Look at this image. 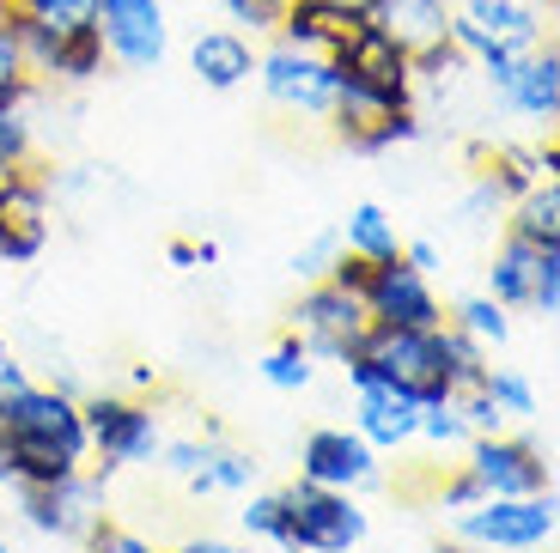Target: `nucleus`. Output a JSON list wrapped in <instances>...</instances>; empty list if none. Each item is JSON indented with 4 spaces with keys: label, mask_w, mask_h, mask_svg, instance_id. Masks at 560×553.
Wrapping results in <instances>:
<instances>
[{
    "label": "nucleus",
    "mask_w": 560,
    "mask_h": 553,
    "mask_svg": "<svg viewBox=\"0 0 560 553\" xmlns=\"http://www.w3.org/2000/svg\"><path fill=\"white\" fill-rule=\"evenodd\" d=\"M0 462H7V486L80 474L92 462L80 396L56 384H25L19 396L0 401Z\"/></svg>",
    "instance_id": "nucleus-1"
},
{
    "label": "nucleus",
    "mask_w": 560,
    "mask_h": 553,
    "mask_svg": "<svg viewBox=\"0 0 560 553\" xmlns=\"http://www.w3.org/2000/svg\"><path fill=\"white\" fill-rule=\"evenodd\" d=\"M360 360L372 365L378 384L402 389L415 408H439V401L457 396L445 329H390V322H372V329L360 334Z\"/></svg>",
    "instance_id": "nucleus-2"
},
{
    "label": "nucleus",
    "mask_w": 560,
    "mask_h": 553,
    "mask_svg": "<svg viewBox=\"0 0 560 553\" xmlns=\"http://www.w3.org/2000/svg\"><path fill=\"white\" fill-rule=\"evenodd\" d=\"M80 414H85V444H92V462H98V474L159 462L165 426H159V408H153V401L104 389V396H80Z\"/></svg>",
    "instance_id": "nucleus-3"
},
{
    "label": "nucleus",
    "mask_w": 560,
    "mask_h": 553,
    "mask_svg": "<svg viewBox=\"0 0 560 553\" xmlns=\"http://www.w3.org/2000/svg\"><path fill=\"white\" fill-rule=\"evenodd\" d=\"M555 529H560L555 486L524 498H481V505L457 511V536L481 553H548Z\"/></svg>",
    "instance_id": "nucleus-4"
},
{
    "label": "nucleus",
    "mask_w": 560,
    "mask_h": 553,
    "mask_svg": "<svg viewBox=\"0 0 560 553\" xmlns=\"http://www.w3.org/2000/svg\"><path fill=\"white\" fill-rule=\"evenodd\" d=\"M256 85L275 110L305 116V122H329L336 116V61L311 56V49H293V43H268L256 49Z\"/></svg>",
    "instance_id": "nucleus-5"
},
{
    "label": "nucleus",
    "mask_w": 560,
    "mask_h": 553,
    "mask_svg": "<svg viewBox=\"0 0 560 553\" xmlns=\"http://www.w3.org/2000/svg\"><path fill=\"white\" fill-rule=\"evenodd\" d=\"M104 481L110 474H68V481H19L13 486V505L25 517V529L49 541H85L92 529L104 523Z\"/></svg>",
    "instance_id": "nucleus-6"
},
{
    "label": "nucleus",
    "mask_w": 560,
    "mask_h": 553,
    "mask_svg": "<svg viewBox=\"0 0 560 553\" xmlns=\"http://www.w3.org/2000/svg\"><path fill=\"white\" fill-rule=\"evenodd\" d=\"M287 498V523H293V548L299 553H353L372 529L365 505L341 486H317V481H293L280 486Z\"/></svg>",
    "instance_id": "nucleus-7"
},
{
    "label": "nucleus",
    "mask_w": 560,
    "mask_h": 553,
    "mask_svg": "<svg viewBox=\"0 0 560 553\" xmlns=\"http://www.w3.org/2000/svg\"><path fill=\"white\" fill-rule=\"evenodd\" d=\"M542 13H548L542 0H451V43L469 61L500 56V49L524 56L548 37Z\"/></svg>",
    "instance_id": "nucleus-8"
},
{
    "label": "nucleus",
    "mask_w": 560,
    "mask_h": 553,
    "mask_svg": "<svg viewBox=\"0 0 560 553\" xmlns=\"http://www.w3.org/2000/svg\"><path fill=\"white\" fill-rule=\"evenodd\" d=\"M92 31H98L110 68H122V73H153L171 56L165 0H98L92 7Z\"/></svg>",
    "instance_id": "nucleus-9"
},
{
    "label": "nucleus",
    "mask_w": 560,
    "mask_h": 553,
    "mask_svg": "<svg viewBox=\"0 0 560 553\" xmlns=\"http://www.w3.org/2000/svg\"><path fill=\"white\" fill-rule=\"evenodd\" d=\"M488 298L505 310H530V317H555L560 310V249H536L524 237L505 232L488 262Z\"/></svg>",
    "instance_id": "nucleus-10"
},
{
    "label": "nucleus",
    "mask_w": 560,
    "mask_h": 553,
    "mask_svg": "<svg viewBox=\"0 0 560 553\" xmlns=\"http://www.w3.org/2000/svg\"><path fill=\"white\" fill-rule=\"evenodd\" d=\"M49 201H56V177L43 165L0 170V262L31 268L49 249Z\"/></svg>",
    "instance_id": "nucleus-11"
},
{
    "label": "nucleus",
    "mask_w": 560,
    "mask_h": 553,
    "mask_svg": "<svg viewBox=\"0 0 560 553\" xmlns=\"http://www.w3.org/2000/svg\"><path fill=\"white\" fill-rule=\"evenodd\" d=\"M463 450H469L463 469L476 474L481 498H524V493H548L555 486V462L542 457V444L518 438V432H481Z\"/></svg>",
    "instance_id": "nucleus-12"
},
{
    "label": "nucleus",
    "mask_w": 560,
    "mask_h": 553,
    "mask_svg": "<svg viewBox=\"0 0 560 553\" xmlns=\"http://www.w3.org/2000/svg\"><path fill=\"white\" fill-rule=\"evenodd\" d=\"M365 329H372V317H365V305L353 298V292L329 286V280H311V286L299 292L293 334L305 341L311 360L341 365L348 353H360V334H365Z\"/></svg>",
    "instance_id": "nucleus-13"
},
{
    "label": "nucleus",
    "mask_w": 560,
    "mask_h": 553,
    "mask_svg": "<svg viewBox=\"0 0 560 553\" xmlns=\"http://www.w3.org/2000/svg\"><path fill=\"white\" fill-rule=\"evenodd\" d=\"M360 305L372 322H390V329H445V298L433 292V274L408 268L402 256L372 262Z\"/></svg>",
    "instance_id": "nucleus-14"
},
{
    "label": "nucleus",
    "mask_w": 560,
    "mask_h": 553,
    "mask_svg": "<svg viewBox=\"0 0 560 553\" xmlns=\"http://www.w3.org/2000/svg\"><path fill=\"white\" fill-rule=\"evenodd\" d=\"M378 474H384L378 450H372L353 426H317V432H305V444H299V481L360 493V486H372Z\"/></svg>",
    "instance_id": "nucleus-15"
},
{
    "label": "nucleus",
    "mask_w": 560,
    "mask_h": 553,
    "mask_svg": "<svg viewBox=\"0 0 560 553\" xmlns=\"http://www.w3.org/2000/svg\"><path fill=\"white\" fill-rule=\"evenodd\" d=\"M512 116H524V122H536L542 134H555V116H560V49L555 37H542L536 49H524L518 68H512V80L493 92Z\"/></svg>",
    "instance_id": "nucleus-16"
},
{
    "label": "nucleus",
    "mask_w": 560,
    "mask_h": 553,
    "mask_svg": "<svg viewBox=\"0 0 560 553\" xmlns=\"http://www.w3.org/2000/svg\"><path fill=\"white\" fill-rule=\"evenodd\" d=\"M360 19L365 7H348V0H287L275 37L293 43V49H311V56H336Z\"/></svg>",
    "instance_id": "nucleus-17"
},
{
    "label": "nucleus",
    "mask_w": 560,
    "mask_h": 553,
    "mask_svg": "<svg viewBox=\"0 0 560 553\" xmlns=\"http://www.w3.org/2000/svg\"><path fill=\"white\" fill-rule=\"evenodd\" d=\"M415 426H420V408L402 396V389H390V384L353 389V432H360L378 457L408 450V444H415Z\"/></svg>",
    "instance_id": "nucleus-18"
},
{
    "label": "nucleus",
    "mask_w": 560,
    "mask_h": 553,
    "mask_svg": "<svg viewBox=\"0 0 560 553\" xmlns=\"http://www.w3.org/2000/svg\"><path fill=\"white\" fill-rule=\"evenodd\" d=\"M256 49H262L256 37H244V31H232V25H213V31H196L189 68H196V80L208 85V92H238V85L256 80Z\"/></svg>",
    "instance_id": "nucleus-19"
},
{
    "label": "nucleus",
    "mask_w": 560,
    "mask_h": 553,
    "mask_svg": "<svg viewBox=\"0 0 560 553\" xmlns=\"http://www.w3.org/2000/svg\"><path fill=\"white\" fill-rule=\"evenodd\" d=\"M365 19L390 31L408 56H420V49H433V43L451 37V0H372Z\"/></svg>",
    "instance_id": "nucleus-20"
},
{
    "label": "nucleus",
    "mask_w": 560,
    "mask_h": 553,
    "mask_svg": "<svg viewBox=\"0 0 560 553\" xmlns=\"http://www.w3.org/2000/svg\"><path fill=\"white\" fill-rule=\"evenodd\" d=\"M505 213H512V220H505L512 237H524V244H536V249H560V183L555 177L530 183Z\"/></svg>",
    "instance_id": "nucleus-21"
},
{
    "label": "nucleus",
    "mask_w": 560,
    "mask_h": 553,
    "mask_svg": "<svg viewBox=\"0 0 560 553\" xmlns=\"http://www.w3.org/2000/svg\"><path fill=\"white\" fill-rule=\"evenodd\" d=\"M256 481V457H244V450H232V444L208 438L201 444V462L189 474H183V486L196 498H213V493H244V486Z\"/></svg>",
    "instance_id": "nucleus-22"
},
{
    "label": "nucleus",
    "mask_w": 560,
    "mask_h": 553,
    "mask_svg": "<svg viewBox=\"0 0 560 553\" xmlns=\"http://www.w3.org/2000/svg\"><path fill=\"white\" fill-rule=\"evenodd\" d=\"M336 140L360 158H384L408 140H420V110H390V116H365V122H336Z\"/></svg>",
    "instance_id": "nucleus-23"
},
{
    "label": "nucleus",
    "mask_w": 560,
    "mask_h": 553,
    "mask_svg": "<svg viewBox=\"0 0 560 553\" xmlns=\"http://www.w3.org/2000/svg\"><path fill=\"white\" fill-rule=\"evenodd\" d=\"M341 249H353L365 262H390V256H402V232H396V220L378 201H360V208L341 220Z\"/></svg>",
    "instance_id": "nucleus-24"
},
{
    "label": "nucleus",
    "mask_w": 560,
    "mask_h": 553,
    "mask_svg": "<svg viewBox=\"0 0 560 553\" xmlns=\"http://www.w3.org/2000/svg\"><path fill=\"white\" fill-rule=\"evenodd\" d=\"M110 73V56H104L98 31H61V49H56V68H49V80L56 85H92Z\"/></svg>",
    "instance_id": "nucleus-25"
},
{
    "label": "nucleus",
    "mask_w": 560,
    "mask_h": 553,
    "mask_svg": "<svg viewBox=\"0 0 560 553\" xmlns=\"http://www.w3.org/2000/svg\"><path fill=\"white\" fill-rule=\"evenodd\" d=\"M445 322H451V329H463L469 341H481L488 353H493V346L512 341V310L493 305L488 292H476V298H457V305L445 310Z\"/></svg>",
    "instance_id": "nucleus-26"
},
{
    "label": "nucleus",
    "mask_w": 560,
    "mask_h": 553,
    "mask_svg": "<svg viewBox=\"0 0 560 553\" xmlns=\"http://www.w3.org/2000/svg\"><path fill=\"white\" fill-rule=\"evenodd\" d=\"M256 372H262L268 389H287V396H299V389H311V377H317V360L305 353V341H299V334H287V341H275V346L262 353V365H256Z\"/></svg>",
    "instance_id": "nucleus-27"
},
{
    "label": "nucleus",
    "mask_w": 560,
    "mask_h": 553,
    "mask_svg": "<svg viewBox=\"0 0 560 553\" xmlns=\"http://www.w3.org/2000/svg\"><path fill=\"white\" fill-rule=\"evenodd\" d=\"M7 13H13V7H7ZM7 13H0V110H25L31 92H37V80H31L25 49H19V31H13Z\"/></svg>",
    "instance_id": "nucleus-28"
},
{
    "label": "nucleus",
    "mask_w": 560,
    "mask_h": 553,
    "mask_svg": "<svg viewBox=\"0 0 560 553\" xmlns=\"http://www.w3.org/2000/svg\"><path fill=\"white\" fill-rule=\"evenodd\" d=\"M238 523H244V536L262 541V548L299 553V548H293V523H287V498H280V493H256L250 505L238 511Z\"/></svg>",
    "instance_id": "nucleus-29"
},
{
    "label": "nucleus",
    "mask_w": 560,
    "mask_h": 553,
    "mask_svg": "<svg viewBox=\"0 0 560 553\" xmlns=\"http://www.w3.org/2000/svg\"><path fill=\"white\" fill-rule=\"evenodd\" d=\"M481 389L493 396V408H500L505 420H530L536 414V384L524 372H512V365H488V372H481Z\"/></svg>",
    "instance_id": "nucleus-30"
},
{
    "label": "nucleus",
    "mask_w": 560,
    "mask_h": 553,
    "mask_svg": "<svg viewBox=\"0 0 560 553\" xmlns=\"http://www.w3.org/2000/svg\"><path fill=\"white\" fill-rule=\"evenodd\" d=\"M476 438L469 420L457 414V401H439V408H420V426H415V444H433V450H463Z\"/></svg>",
    "instance_id": "nucleus-31"
},
{
    "label": "nucleus",
    "mask_w": 560,
    "mask_h": 553,
    "mask_svg": "<svg viewBox=\"0 0 560 553\" xmlns=\"http://www.w3.org/2000/svg\"><path fill=\"white\" fill-rule=\"evenodd\" d=\"M37 165V128L25 110H0V170Z\"/></svg>",
    "instance_id": "nucleus-32"
},
{
    "label": "nucleus",
    "mask_w": 560,
    "mask_h": 553,
    "mask_svg": "<svg viewBox=\"0 0 560 553\" xmlns=\"http://www.w3.org/2000/svg\"><path fill=\"white\" fill-rule=\"evenodd\" d=\"M92 7H98V0H13V13L37 19V25H49V31H85L92 25Z\"/></svg>",
    "instance_id": "nucleus-33"
},
{
    "label": "nucleus",
    "mask_w": 560,
    "mask_h": 553,
    "mask_svg": "<svg viewBox=\"0 0 560 553\" xmlns=\"http://www.w3.org/2000/svg\"><path fill=\"white\" fill-rule=\"evenodd\" d=\"M213 7H220L225 25L244 31V37H275L280 7H287V0H213Z\"/></svg>",
    "instance_id": "nucleus-34"
},
{
    "label": "nucleus",
    "mask_w": 560,
    "mask_h": 553,
    "mask_svg": "<svg viewBox=\"0 0 560 553\" xmlns=\"http://www.w3.org/2000/svg\"><path fill=\"white\" fill-rule=\"evenodd\" d=\"M445 353H451V377H457V389L481 384V372H488V346L469 341L463 329H451V322H445Z\"/></svg>",
    "instance_id": "nucleus-35"
},
{
    "label": "nucleus",
    "mask_w": 560,
    "mask_h": 553,
    "mask_svg": "<svg viewBox=\"0 0 560 553\" xmlns=\"http://www.w3.org/2000/svg\"><path fill=\"white\" fill-rule=\"evenodd\" d=\"M80 548H85V553H165L159 541H147L140 529H128V523H110V517H104V523L92 529Z\"/></svg>",
    "instance_id": "nucleus-36"
},
{
    "label": "nucleus",
    "mask_w": 560,
    "mask_h": 553,
    "mask_svg": "<svg viewBox=\"0 0 560 553\" xmlns=\"http://www.w3.org/2000/svg\"><path fill=\"white\" fill-rule=\"evenodd\" d=\"M365 274H372V262H365V256H353V249H336V256H329V268H323V280H329V286H341V292H353V298L365 292Z\"/></svg>",
    "instance_id": "nucleus-37"
},
{
    "label": "nucleus",
    "mask_w": 560,
    "mask_h": 553,
    "mask_svg": "<svg viewBox=\"0 0 560 553\" xmlns=\"http://www.w3.org/2000/svg\"><path fill=\"white\" fill-rule=\"evenodd\" d=\"M336 249H341V232H317V237H311V244L293 256V274H299V280H323V268H329V256H336Z\"/></svg>",
    "instance_id": "nucleus-38"
},
{
    "label": "nucleus",
    "mask_w": 560,
    "mask_h": 553,
    "mask_svg": "<svg viewBox=\"0 0 560 553\" xmlns=\"http://www.w3.org/2000/svg\"><path fill=\"white\" fill-rule=\"evenodd\" d=\"M439 505H445V511H469V505H481V486H476V474H469V469L445 474V481H439Z\"/></svg>",
    "instance_id": "nucleus-39"
},
{
    "label": "nucleus",
    "mask_w": 560,
    "mask_h": 553,
    "mask_svg": "<svg viewBox=\"0 0 560 553\" xmlns=\"http://www.w3.org/2000/svg\"><path fill=\"white\" fill-rule=\"evenodd\" d=\"M165 256H171V268H208V262H220V244H189V237H177Z\"/></svg>",
    "instance_id": "nucleus-40"
},
{
    "label": "nucleus",
    "mask_w": 560,
    "mask_h": 553,
    "mask_svg": "<svg viewBox=\"0 0 560 553\" xmlns=\"http://www.w3.org/2000/svg\"><path fill=\"white\" fill-rule=\"evenodd\" d=\"M171 553H256L250 541H225V536H189V541H177Z\"/></svg>",
    "instance_id": "nucleus-41"
},
{
    "label": "nucleus",
    "mask_w": 560,
    "mask_h": 553,
    "mask_svg": "<svg viewBox=\"0 0 560 553\" xmlns=\"http://www.w3.org/2000/svg\"><path fill=\"white\" fill-rule=\"evenodd\" d=\"M25 384H31V372H25V365H19V360H13V346L0 341V401H7V396H19V389H25Z\"/></svg>",
    "instance_id": "nucleus-42"
},
{
    "label": "nucleus",
    "mask_w": 560,
    "mask_h": 553,
    "mask_svg": "<svg viewBox=\"0 0 560 553\" xmlns=\"http://www.w3.org/2000/svg\"><path fill=\"white\" fill-rule=\"evenodd\" d=\"M402 262H408V268H420V274H433V268H439V244L415 237V244H402Z\"/></svg>",
    "instance_id": "nucleus-43"
},
{
    "label": "nucleus",
    "mask_w": 560,
    "mask_h": 553,
    "mask_svg": "<svg viewBox=\"0 0 560 553\" xmlns=\"http://www.w3.org/2000/svg\"><path fill=\"white\" fill-rule=\"evenodd\" d=\"M439 553H481V548H469L463 536H451V541H439Z\"/></svg>",
    "instance_id": "nucleus-44"
},
{
    "label": "nucleus",
    "mask_w": 560,
    "mask_h": 553,
    "mask_svg": "<svg viewBox=\"0 0 560 553\" xmlns=\"http://www.w3.org/2000/svg\"><path fill=\"white\" fill-rule=\"evenodd\" d=\"M0 553H13V541H7V536H0Z\"/></svg>",
    "instance_id": "nucleus-45"
},
{
    "label": "nucleus",
    "mask_w": 560,
    "mask_h": 553,
    "mask_svg": "<svg viewBox=\"0 0 560 553\" xmlns=\"http://www.w3.org/2000/svg\"><path fill=\"white\" fill-rule=\"evenodd\" d=\"M348 7H372V0H348Z\"/></svg>",
    "instance_id": "nucleus-46"
},
{
    "label": "nucleus",
    "mask_w": 560,
    "mask_h": 553,
    "mask_svg": "<svg viewBox=\"0 0 560 553\" xmlns=\"http://www.w3.org/2000/svg\"><path fill=\"white\" fill-rule=\"evenodd\" d=\"M7 7H13V0H0V13H7Z\"/></svg>",
    "instance_id": "nucleus-47"
},
{
    "label": "nucleus",
    "mask_w": 560,
    "mask_h": 553,
    "mask_svg": "<svg viewBox=\"0 0 560 553\" xmlns=\"http://www.w3.org/2000/svg\"><path fill=\"white\" fill-rule=\"evenodd\" d=\"M542 7H548V13H555V0H542Z\"/></svg>",
    "instance_id": "nucleus-48"
}]
</instances>
